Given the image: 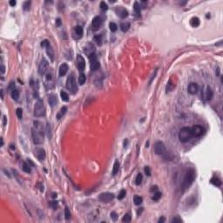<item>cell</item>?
<instances>
[{
  "instance_id": "9",
  "label": "cell",
  "mask_w": 223,
  "mask_h": 223,
  "mask_svg": "<svg viewBox=\"0 0 223 223\" xmlns=\"http://www.w3.org/2000/svg\"><path fill=\"white\" fill-rule=\"evenodd\" d=\"M48 68H49V63L46 59H42L41 62L38 65V73L40 75H44L46 74L48 71Z\"/></svg>"
},
{
  "instance_id": "13",
  "label": "cell",
  "mask_w": 223,
  "mask_h": 223,
  "mask_svg": "<svg viewBox=\"0 0 223 223\" xmlns=\"http://www.w3.org/2000/svg\"><path fill=\"white\" fill-rule=\"evenodd\" d=\"M76 62H77V67H78V71L79 72H83L85 67V62L84 58L81 55H78Z\"/></svg>"
},
{
  "instance_id": "35",
  "label": "cell",
  "mask_w": 223,
  "mask_h": 223,
  "mask_svg": "<svg viewBox=\"0 0 223 223\" xmlns=\"http://www.w3.org/2000/svg\"><path fill=\"white\" fill-rule=\"evenodd\" d=\"M160 198H161V193L159 192V191H157V192H155V193H154V196L152 197V199H153V200H154V201H158Z\"/></svg>"
},
{
  "instance_id": "30",
  "label": "cell",
  "mask_w": 223,
  "mask_h": 223,
  "mask_svg": "<svg viewBox=\"0 0 223 223\" xmlns=\"http://www.w3.org/2000/svg\"><path fill=\"white\" fill-rule=\"evenodd\" d=\"M60 97H61V99H62L63 101H65V102L69 101V95H68L67 93L65 92V91L60 92Z\"/></svg>"
},
{
  "instance_id": "33",
  "label": "cell",
  "mask_w": 223,
  "mask_h": 223,
  "mask_svg": "<svg viewBox=\"0 0 223 223\" xmlns=\"http://www.w3.org/2000/svg\"><path fill=\"white\" fill-rule=\"evenodd\" d=\"M94 41L96 42V44H97L98 46H100L102 45V36L100 34H98L96 35L95 37H94Z\"/></svg>"
},
{
  "instance_id": "19",
  "label": "cell",
  "mask_w": 223,
  "mask_h": 223,
  "mask_svg": "<svg viewBox=\"0 0 223 223\" xmlns=\"http://www.w3.org/2000/svg\"><path fill=\"white\" fill-rule=\"evenodd\" d=\"M213 95H214V92H213L211 87L207 86L206 91H205V98H206V100H210L211 99L213 98Z\"/></svg>"
},
{
  "instance_id": "56",
  "label": "cell",
  "mask_w": 223,
  "mask_h": 223,
  "mask_svg": "<svg viewBox=\"0 0 223 223\" xmlns=\"http://www.w3.org/2000/svg\"><path fill=\"white\" fill-rule=\"evenodd\" d=\"M5 124H6V117L4 116V126H5Z\"/></svg>"
},
{
  "instance_id": "44",
  "label": "cell",
  "mask_w": 223,
  "mask_h": 223,
  "mask_svg": "<svg viewBox=\"0 0 223 223\" xmlns=\"http://www.w3.org/2000/svg\"><path fill=\"white\" fill-rule=\"evenodd\" d=\"M100 8H101L103 11H106V10H107V8H108V6H107V4H106V3L103 1V2L100 3Z\"/></svg>"
},
{
  "instance_id": "7",
  "label": "cell",
  "mask_w": 223,
  "mask_h": 223,
  "mask_svg": "<svg viewBox=\"0 0 223 223\" xmlns=\"http://www.w3.org/2000/svg\"><path fill=\"white\" fill-rule=\"evenodd\" d=\"M41 46L46 47V53H47V55L51 59V60L52 61L54 60V52H53V49H52V46H51L50 42L48 41V40H44V41L41 43Z\"/></svg>"
},
{
  "instance_id": "6",
  "label": "cell",
  "mask_w": 223,
  "mask_h": 223,
  "mask_svg": "<svg viewBox=\"0 0 223 223\" xmlns=\"http://www.w3.org/2000/svg\"><path fill=\"white\" fill-rule=\"evenodd\" d=\"M88 58H89V60H90V68H91V70L93 71V72H94V71H97V70L100 68V62L98 61L95 53L88 56Z\"/></svg>"
},
{
  "instance_id": "54",
  "label": "cell",
  "mask_w": 223,
  "mask_h": 223,
  "mask_svg": "<svg viewBox=\"0 0 223 223\" xmlns=\"http://www.w3.org/2000/svg\"><path fill=\"white\" fill-rule=\"evenodd\" d=\"M158 221H159V223H163L165 221V218H164V217H161V218H160V219H159Z\"/></svg>"
},
{
  "instance_id": "34",
  "label": "cell",
  "mask_w": 223,
  "mask_h": 223,
  "mask_svg": "<svg viewBox=\"0 0 223 223\" xmlns=\"http://www.w3.org/2000/svg\"><path fill=\"white\" fill-rule=\"evenodd\" d=\"M142 201H143V199H142V197H140V196H138V195H136V196H134V198H133V202H134L135 205H140L141 203H142Z\"/></svg>"
},
{
  "instance_id": "45",
  "label": "cell",
  "mask_w": 223,
  "mask_h": 223,
  "mask_svg": "<svg viewBox=\"0 0 223 223\" xmlns=\"http://www.w3.org/2000/svg\"><path fill=\"white\" fill-rule=\"evenodd\" d=\"M144 171H145V173L146 174L147 176H150L151 175V169H150L149 167H146L145 169H144Z\"/></svg>"
},
{
  "instance_id": "16",
  "label": "cell",
  "mask_w": 223,
  "mask_h": 223,
  "mask_svg": "<svg viewBox=\"0 0 223 223\" xmlns=\"http://www.w3.org/2000/svg\"><path fill=\"white\" fill-rule=\"evenodd\" d=\"M115 11H116V13H117V15L119 16V17H121V18H125V17H126L128 16V11L126 9L123 8V7L121 6H119L116 8V10H115Z\"/></svg>"
},
{
  "instance_id": "51",
  "label": "cell",
  "mask_w": 223,
  "mask_h": 223,
  "mask_svg": "<svg viewBox=\"0 0 223 223\" xmlns=\"http://www.w3.org/2000/svg\"><path fill=\"white\" fill-rule=\"evenodd\" d=\"M52 74L51 73H47L46 74V80H52Z\"/></svg>"
},
{
  "instance_id": "18",
  "label": "cell",
  "mask_w": 223,
  "mask_h": 223,
  "mask_svg": "<svg viewBox=\"0 0 223 223\" xmlns=\"http://www.w3.org/2000/svg\"><path fill=\"white\" fill-rule=\"evenodd\" d=\"M68 65L67 64H62V65L59 66V75L60 76V77H63V76H65V74H66V72H68Z\"/></svg>"
},
{
  "instance_id": "14",
  "label": "cell",
  "mask_w": 223,
  "mask_h": 223,
  "mask_svg": "<svg viewBox=\"0 0 223 223\" xmlns=\"http://www.w3.org/2000/svg\"><path fill=\"white\" fill-rule=\"evenodd\" d=\"M102 24V18L99 16L95 17L92 21V27L93 30H98L100 29V27Z\"/></svg>"
},
{
  "instance_id": "31",
  "label": "cell",
  "mask_w": 223,
  "mask_h": 223,
  "mask_svg": "<svg viewBox=\"0 0 223 223\" xmlns=\"http://www.w3.org/2000/svg\"><path fill=\"white\" fill-rule=\"evenodd\" d=\"M133 9H134V11L137 15L139 16L140 15V5L138 2H135L133 4Z\"/></svg>"
},
{
  "instance_id": "42",
  "label": "cell",
  "mask_w": 223,
  "mask_h": 223,
  "mask_svg": "<svg viewBox=\"0 0 223 223\" xmlns=\"http://www.w3.org/2000/svg\"><path fill=\"white\" fill-rule=\"evenodd\" d=\"M126 190H124V189H122V190H120V192H119V196H118V198H119V200H122L125 196H126Z\"/></svg>"
},
{
  "instance_id": "50",
  "label": "cell",
  "mask_w": 223,
  "mask_h": 223,
  "mask_svg": "<svg viewBox=\"0 0 223 223\" xmlns=\"http://www.w3.org/2000/svg\"><path fill=\"white\" fill-rule=\"evenodd\" d=\"M150 191H151V192H154V193H155V192H157V191H158V188H157V186H152V187H151V190H150Z\"/></svg>"
},
{
  "instance_id": "20",
  "label": "cell",
  "mask_w": 223,
  "mask_h": 223,
  "mask_svg": "<svg viewBox=\"0 0 223 223\" xmlns=\"http://www.w3.org/2000/svg\"><path fill=\"white\" fill-rule=\"evenodd\" d=\"M48 102H49V104L51 105V106H52V107L55 106L57 103H58L57 97L55 95H53V94H51V95L49 96V99H48Z\"/></svg>"
},
{
  "instance_id": "21",
  "label": "cell",
  "mask_w": 223,
  "mask_h": 223,
  "mask_svg": "<svg viewBox=\"0 0 223 223\" xmlns=\"http://www.w3.org/2000/svg\"><path fill=\"white\" fill-rule=\"evenodd\" d=\"M22 169H23V171H24V173H30L31 172V167L30 163H29L28 161L23 163V165H22Z\"/></svg>"
},
{
  "instance_id": "53",
  "label": "cell",
  "mask_w": 223,
  "mask_h": 223,
  "mask_svg": "<svg viewBox=\"0 0 223 223\" xmlns=\"http://www.w3.org/2000/svg\"><path fill=\"white\" fill-rule=\"evenodd\" d=\"M16 1H14V0H11V1H10V4H11V6H14V5H16Z\"/></svg>"
},
{
  "instance_id": "37",
  "label": "cell",
  "mask_w": 223,
  "mask_h": 223,
  "mask_svg": "<svg viewBox=\"0 0 223 223\" xmlns=\"http://www.w3.org/2000/svg\"><path fill=\"white\" fill-rule=\"evenodd\" d=\"M131 220H132V217H131L130 214H126L124 215V217L122 218V222H130Z\"/></svg>"
},
{
  "instance_id": "43",
  "label": "cell",
  "mask_w": 223,
  "mask_h": 223,
  "mask_svg": "<svg viewBox=\"0 0 223 223\" xmlns=\"http://www.w3.org/2000/svg\"><path fill=\"white\" fill-rule=\"evenodd\" d=\"M16 113H17V116L18 119H22V117H23V111H22L21 108H17Z\"/></svg>"
},
{
  "instance_id": "29",
  "label": "cell",
  "mask_w": 223,
  "mask_h": 223,
  "mask_svg": "<svg viewBox=\"0 0 223 223\" xmlns=\"http://www.w3.org/2000/svg\"><path fill=\"white\" fill-rule=\"evenodd\" d=\"M11 97H12L13 100H17L18 98H19V92L17 91V89H13L11 91Z\"/></svg>"
},
{
  "instance_id": "27",
  "label": "cell",
  "mask_w": 223,
  "mask_h": 223,
  "mask_svg": "<svg viewBox=\"0 0 223 223\" xmlns=\"http://www.w3.org/2000/svg\"><path fill=\"white\" fill-rule=\"evenodd\" d=\"M210 182L212 183V184L215 185V186H221V180H220L219 178H217V177H213L212 179L210 180Z\"/></svg>"
},
{
  "instance_id": "3",
  "label": "cell",
  "mask_w": 223,
  "mask_h": 223,
  "mask_svg": "<svg viewBox=\"0 0 223 223\" xmlns=\"http://www.w3.org/2000/svg\"><path fill=\"white\" fill-rule=\"evenodd\" d=\"M31 136H32L33 143L36 145H41L44 142V131L39 130L34 126L31 129Z\"/></svg>"
},
{
  "instance_id": "41",
  "label": "cell",
  "mask_w": 223,
  "mask_h": 223,
  "mask_svg": "<svg viewBox=\"0 0 223 223\" xmlns=\"http://www.w3.org/2000/svg\"><path fill=\"white\" fill-rule=\"evenodd\" d=\"M110 30L113 31V32H114V31H117V29H118V26H117V24H115V23H110Z\"/></svg>"
},
{
  "instance_id": "4",
  "label": "cell",
  "mask_w": 223,
  "mask_h": 223,
  "mask_svg": "<svg viewBox=\"0 0 223 223\" xmlns=\"http://www.w3.org/2000/svg\"><path fill=\"white\" fill-rule=\"evenodd\" d=\"M34 115L36 117H44L46 115V107L44 102L41 100H38L34 106Z\"/></svg>"
},
{
  "instance_id": "11",
  "label": "cell",
  "mask_w": 223,
  "mask_h": 223,
  "mask_svg": "<svg viewBox=\"0 0 223 223\" xmlns=\"http://www.w3.org/2000/svg\"><path fill=\"white\" fill-rule=\"evenodd\" d=\"M191 129H192V132H193V136H195V137L201 136L204 132H205V129H204L203 126H201L200 125H195V126H193Z\"/></svg>"
},
{
  "instance_id": "22",
  "label": "cell",
  "mask_w": 223,
  "mask_h": 223,
  "mask_svg": "<svg viewBox=\"0 0 223 223\" xmlns=\"http://www.w3.org/2000/svg\"><path fill=\"white\" fill-rule=\"evenodd\" d=\"M66 112H67V107H66V106H63V107H61L60 110H59V112L57 113V119H60L61 118L63 117L64 115L65 114Z\"/></svg>"
},
{
  "instance_id": "8",
  "label": "cell",
  "mask_w": 223,
  "mask_h": 223,
  "mask_svg": "<svg viewBox=\"0 0 223 223\" xmlns=\"http://www.w3.org/2000/svg\"><path fill=\"white\" fill-rule=\"evenodd\" d=\"M166 152V146L164 145L163 142L158 141L154 144V153L157 155H162Z\"/></svg>"
},
{
  "instance_id": "12",
  "label": "cell",
  "mask_w": 223,
  "mask_h": 223,
  "mask_svg": "<svg viewBox=\"0 0 223 223\" xmlns=\"http://www.w3.org/2000/svg\"><path fill=\"white\" fill-rule=\"evenodd\" d=\"M114 198V195L111 193H100L99 196V200H101L102 202H109L111 200H113Z\"/></svg>"
},
{
  "instance_id": "39",
  "label": "cell",
  "mask_w": 223,
  "mask_h": 223,
  "mask_svg": "<svg viewBox=\"0 0 223 223\" xmlns=\"http://www.w3.org/2000/svg\"><path fill=\"white\" fill-rule=\"evenodd\" d=\"M65 217L66 220H69L71 218V212H70V209L68 207H65Z\"/></svg>"
},
{
  "instance_id": "36",
  "label": "cell",
  "mask_w": 223,
  "mask_h": 223,
  "mask_svg": "<svg viewBox=\"0 0 223 223\" xmlns=\"http://www.w3.org/2000/svg\"><path fill=\"white\" fill-rule=\"evenodd\" d=\"M142 180H143V175L141 174V173H139L138 175H137L136 179H135V183H136V185H140L141 182H142Z\"/></svg>"
},
{
  "instance_id": "38",
  "label": "cell",
  "mask_w": 223,
  "mask_h": 223,
  "mask_svg": "<svg viewBox=\"0 0 223 223\" xmlns=\"http://www.w3.org/2000/svg\"><path fill=\"white\" fill-rule=\"evenodd\" d=\"M46 132H47V137L49 139H51L52 138V127H51V125L49 123L46 126Z\"/></svg>"
},
{
  "instance_id": "47",
  "label": "cell",
  "mask_w": 223,
  "mask_h": 223,
  "mask_svg": "<svg viewBox=\"0 0 223 223\" xmlns=\"http://www.w3.org/2000/svg\"><path fill=\"white\" fill-rule=\"evenodd\" d=\"M50 206L52 207L54 209H56V208H58V203H57V201H52L50 203Z\"/></svg>"
},
{
  "instance_id": "52",
  "label": "cell",
  "mask_w": 223,
  "mask_h": 223,
  "mask_svg": "<svg viewBox=\"0 0 223 223\" xmlns=\"http://www.w3.org/2000/svg\"><path fill=\"white\" fill-rule=\"evenodd\" d=\"M4 72H5V67H4V65H1V72H2V73H4Z\"/></svg>"
},
{
  "instance_id": "49",
  "label": "cell",
  "mask_w": 223,
  "mask_h": 223,
  "mask_svg": "<svg viewBox=\"0 0 223 223\" xmlns=\"http://www.w3.org/2000/svg\"><path fill=\"white\" fill-rule=\"evenodd\" d=\"M156 73H157V69L154 71V75L152 76V78H151V79H150V81H149V85L151 84L152 83V81H153V79H154V78H155V75H156Z\"/></svg>"
},
{
  "instance_id": "57",
  "label": "cell",
  "mask_w": 223,
  "mask_h": 223,
  "mask_svg": "<svg viewBox=\"0 0 223 223\" xmlns=\"http://www.w3.org/2000/svg\"><path fill=\"white\" fill-rule=\"evenodd\" d=\"M52 197H53V198L57 197V194H56V193H52Z\"/></svg>"
},
{
  "instance_id": "25",
  "label": "cell",
  "mask_w": 223,
  "mask_h": 223,
  "mask_svg": "<svg viewBox=\"0 0 223 223\" xmlns=\"http://www.w3.org/2000/svg\"><path fill=\"white\" fill-rule=\"evenodd\" d=\"M190 24H191V26H193V27H197V26L200 25V19L196 17H192L190 20Z\"/></svg>"
},
{
  "instance_id": "2",
  "label": "cell",
  "mask_w": 223,
  "mask_h": 223,
  "mask_svg": "<svg viewBox=\"0 0 223 223\" xmlns=\"http://www.w3.org/2000/svg\"><path fill=\"white\" fill-rule=\"evenodd\" d=\"M193 132L190 127H183L180 130L179 132V139L181 142H187L193 138Z\"/></svg>"
},
{
  "instance_id": "32",
  "label": "cell",
  "mask_w": 223,
  "mask_h": 223,
  "mask_svg": "<svg viewBox=\"0 0 223 223\" xmlns=\"http://www.w3.org/2000/svg\"><path fill=\"white\" fill-rule=\"evenodd\" d=\"M85 81H86L85 75L84 73H80L79 77H78V83H79V85H84L85 83Z\"/></svg>"
},
{
  "instance_id": "17",
  "label": "cell",
  "mask_w": 223,
  "mask_h": 223,
  "mask_svg": "<svg viewBox=\"0 0 223 223\" xmlns=\"http://www.w3.org/2000/svg\"><path fill=\"white\" fill-rule=\"evenodd\" d=\"M85 54H86L87 56L94 54V52H95V47H94V46H93L92 44L90 43L85 46Z\"/></svg>"
},
{
  "instance_id": "15",
  "label": "cell",
  "mask_w": 223,
  "mask_h": 223,
  "mask_svg": "<svg viewBox=\"0 0 223 223\" xmlns=\"http://www.w3.org/2000/svg\"><path fill=\"white\" fill-rule=\"evenodd\" d=\"M198 90H199V86H198V85L196 84V83L191 82L190 84L188 85L187 92H188V93H190L191 95H194V94H196L197 92H198Z\"/></svg>"
},
{
  "instance_id": "5",
  "label": "cell",
  "mask_w": 223,
  "mask_h": 223,
  "mask_svg": "<svg viewBox=\"0 0 223 223\" xmlns=\"http://www.w3.org/2000/svg\"><path fill=\"white\" fill-rule=\"evenodd\" d=\"M66 88L69 91L72 92V93L77 92V91H78V86H77V84H76V80L73 74L69 75V77L66 79Z\"/></svg>"
},
{
  "instance_id": "40",
  "label": "cell",
  "mask_w": 223,
  "mask_h": 223,
  "mask_svg": "<svg viewBox=\"0 0 223 223\" xmlns=\"http://www.w3.org/2000/svg\"><path fill=\"white\" fill-rule=\"evenodd\" d=\"M31 1H26V2H24V5H23V9L24 11H29L31 8Z\"/></svg>"
},
{
  "instance_id": "26",
  "label": "cell",
  "mask_w": 223,
  "mask_h": 223,
  "mask_svg": "<svg viewBox=\"0 0 223 223\" xmlns=\"http://www.w3.org/2000/svg\"><path fill=\"white\" fill-rule=\"evenodd\" d=\"M119 160H115L114 164H113V175H116V174L119 173Z\"/></svg>"
},
{
  "instance_id": "48",
  "label": "cell",
  "mask_w": 223,
  "mask_h": 223,
  "mask_svg": "<svg viewBox=\"0 0 223 223\" xmlns=\"http://www.w3.org/2000/svg\"><path fill=\"white\" fill-rule=\"evenodd\" d=\"M182 220L181 219H179V218H173V220H172V222H181Z\"/></svg>"
},
{
  "instance_id": "1",
  "label": "cell",
  "mask_w": 223,
  "mask_h": 223,
  "mask_svg": "<svg viewBox=\"0 0 223 223\" xmlns=\"http://www.w3.org/2000/svg\"><path fill=\"white\" fill-rule=\"evenodd\" d=\"M195 177H196V173H195L194 169L190 168L186 171L184 179H183V181H182V184H181L182 192H185L191 185L193 184V182L194 181V180H195Z\"/></svg>"
},
{
  "instance_id": "55",
  "label": "cell",
  "mask_w": 223,
  "mask_h": 223,
  "mask_svg": "<svg viewBox=\"0 0 223 223\" xmlns=\"http://www.w3.org/2000/svg\"><path fill=\"white\" fill-rule=\"evenodd\" d=\"M56 22H57V25H58V26H59L61 24V19H60V18H58Z\"/></svg>"
},
{
  "instance_id": "10",
  "label": "cell",
  "mask_w": 223,
  "mask_h": 223,
  "mask_svg": "<svg viewBox=\"0 0 223 223\" xmlns=\"http://www.w3.org/2000/svg\"><path fill=\"white\" fill-rule=\"evenodd\" d=\"M33 154L39 161H42L46 159V151L41 147H36L33 151Z\"/></svg>"
},
{
  "instance_id": "46",
  "label": "cell",
  "mask_w": 223,
  "mask_h": 223,
  "mask_svg": "<svg viewBox=\"0 0 223 223\" xmlns=\"http://www.w3.org/2000/svg\"><path fill=\"white\" fill-rule=\"evenodd\" d=\"M111 218L113 220V221H117L118 219V215L115 212H112L111 213Z\"/></svg>"
},
{
  "instance_id": "28",
  "label": "cell",
  "mask_w": 223,
  "mask_h": 223,
  "mask_svg": "<svg viewBox=\"0 0 223 223\" xmlns=\"http://www.w3.org/2000/svg\"><path fill=\"white\" fill-rule=\"evenodd\" d=\"M74 31H75V33L78 36V38H81L83 35V28L81 27V26L78 25L76 26L75 29H74Z\"/></svg>"
},
{
  "instance_id": "23",
  "label": "cell",
  "mask_w": 223,
  "mask_h": 223,
  "mask_svg": "<svg viewBox=\"0 0 223 223\" xmlns=\"http://www.w3.org/2000/svg\"><path fill=\"white\" fill-rule=\"evenodd\" d=\"M129 28H130V23L129 22H123L120 24V29H121V31L123 32L127 31L129 30Z\"/></svg>"
},
{
  "instance_id": "24",
  "label": "cell",
  "mask_w": 223,
  "mask_h": 223,
  "mask_svg": "<svg viewBox=\"0 0 223 223\" xmlns=\"http://www.w3.org/2000/svg\"><path fill=\"white\" fill-rule=\"evenodd\" d=\"M174 87H175V84L173 82L172 78H170V79L168 80V82H167V87H166V90H167V92H171L172 90H173V88H174Z\"/></svg>"
}]
</instances>
